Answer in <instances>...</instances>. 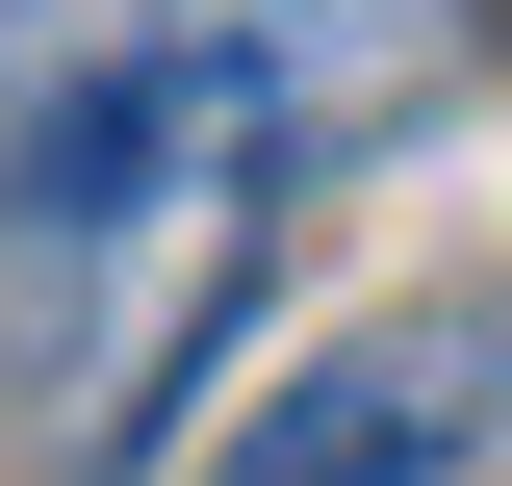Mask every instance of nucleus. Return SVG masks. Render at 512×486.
<instances>
[{
  "label": "nucleus",
  "instance_id": "nucleus-1",
  "mask_svg": "<svg viewBox=\"0 0 512 486\" xmlns=\"http://www.w3.org/2000/svg\"><path fill=\"white\" fill-rule=\"evenodd\" d=\"M487 77V0H0V231L282 205Z\"/></svg>",
  "mask_w": 512,
  "mask_h": 486
},
{
  "label": "nucleus",
  "instance_id": "nucleus-2",
  "mask_svg": "<svg viewBox=\"0 0 512 486\" xmlns=\"http://www.w3.org/2000/svg\"><path fill=\"white\" fill-rule=\"evenodd\" d=\"M487 461H512V282H410L256 384L205 486H487Z\"/></svg>",
  "mask_w": 512,
  "mask_h": 486
},
{
  "label": "nucleus",
  "instance_id": "nucleus-3",
  "mask_svg": "<svg viewBox=\"0 0 512 486\" xmlns=\"http://www.w3.org/2000/svg\"><path fill=\"white\" fill-rule=\"evenodd\" d=\"M487 486H512V461H487Z\"/></svg>",
  "mask_w": 512,
  "mask_h": 486
}]
</instances>
